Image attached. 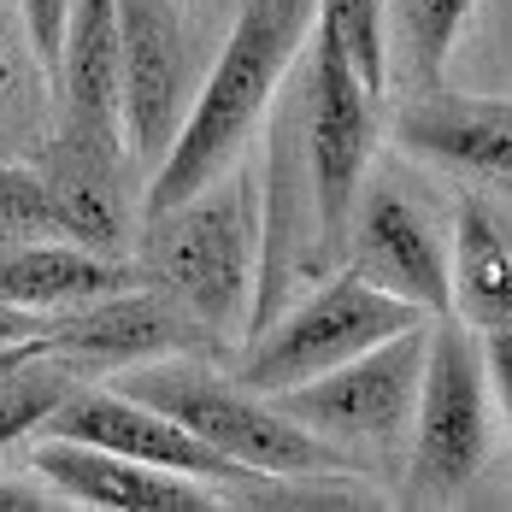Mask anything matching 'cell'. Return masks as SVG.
Returning <instances> with one entry per match:
<instances>
[{
  "instance_id": "6da1fadb",
  "label": "cell",
  "mask_w": 512,
  "mask_h": 512,
  "mask_svg": "<svg viewBox=\"0 0 512 512\" xmlns=\"http://www.w3.org/2000/svg\"><path fill=\"white\" fill-rule=\"evenodd\" d=\"M312 18H318V0H236V24L218 59L206 65L201 89L183 112V130L148 171L142 218L201 195L206 183H218L248 154L265 112L283 101V77L301 65Z\"/></svg>"
},
{
  "instance_id": "7a4b0ae2",
  "label": "cell",
  "mask_w": 512,
  "mask_h": 512,
  "mask_svg": "<svg viewBox=\"0 0 512 512\" xmlns=\"http://www.w3.org/2000/svg\"><path fill=\"white\" fill-rule=\"evenodd\" d=\"M142 277L195 312L212 342H242L259 289V195L254 171H224L201 195L148 212Z\"/></svg>"
},
{
  "instance_id": "3957f363",
  "label": "cell",
  "mask_w": 512,
  "mask_h": 512,
  "mask_svg": "<svg viewBox=\"0 0 512 512\" xmlns=\"http://www.w3.org/2000/svg\"><path fill=\"white\" fill-rule=\"evenodd\" d=\"M118 389L159 407L165 418H177L183 430H195L206 448H218L224 460L248 465L271 483H324V477H365V465L312 436L307 424H295L271 395L248 389L242 377H224L201 365L195 354L148 359V365H124Z\"/></svg>"
},
{
  "instance_id": "277c9868",
  "label": "cell",
  "mask_w": 512,
  "mask_h": 512,
  "mask_svg": "<svg viewBox=\"0 0 512 512\" xmlns=\"http://www.w3.org/2000/svg\"><path fill=\"white\" fill-rule=\"evenodd\" d=\"M289 112H295V136H301V159H307V183H312L318 259L330 265L348 248V224H354L359 189H365V171H371L377 95L354 77L348 53L330 36L324 18H312V48H301Z\"/></svg>"
},
{
  "instance_id": "5b68a950",
  "label": "cell",
  "mask_w": 512,
  "mask_h": 512,
  "mask_svg": "<svg viewBox=\"0 0 512 512\" xmlns=\"http://www.w3.org/2000/svg\"><path fill=\"white\" fill-rule=\"evenodd\" d=\"M483 460H489L483 342L471 336V324L442 312L430 324V348H424V383H418V412H412L401 501L407 507H448L477 483Z\"/></svg>"
},
{
  "instance_id": "8992f818",
  "label": "cell",
  "mask_w": 512,
  "mask_h": 512,
  "mask_svg": "<svg viewBox=\"0 0 512 512\" xmlns=\"http://www.w3.org/2000/svg\"><path fill=\"white\" fill-rule=\"evenodd\" d=\"M412 324H430V312L365 283L359 271H336V277H318V289L307 301H295L283 318L259 324L248 336V354H242L236 377L259 395H283V389L348 365L354 354L401 336Z\"/></svg>"
},
{
  "instance_id": "52a82bcc",
  "label": "cell",
  "mask_w": 512,
  "mask_h": 512,
  "mask_svg": "<svg viewBox=\"0 0 512 512\" xmlns=\"http://www.w3.org/2000/svg\"><path fill=\"white\" fill-rule=\"evenodd\" d=\"M424 348H430V324H412L401 336L354 354L348 365H336L324 377H307V383H295V389H283L271 401L289 412L295 424H307L312 436L348 448L359 465L395 460L412 442Z\"/></svg>"
},
{
  "instance_id": "ba28073f",
  "label": "cell",
  "mask_w": 512,
  "mask_h": 512,
  "mask_svg": "<svg viewBox=\"0 0 512 512\" xmlns=\"http://www.w3.org/2000/svg\"><path fill=\"white\" fill-rule=\"evenodd\" d=\"M118 65H124V142L136 165L154 171L206 77L183 0H118Z\"/></svg>"
},
{
  "instance_id": "9c48e42d",
  "label": "cell",
  "mask_w": 512,
  "mask_h": 512,
  "mask_svg": "<svg viewBox=\"0 0 512 512\" xmlns=\"http://www.w3.org/2000/svg\"><path fill=\"white\" fill-rule=\"evenodd\" d=\"M42 348L71 359L89 377V371H124V365H148V359H171V354H201V348H218V342L206 336V324L183 301H171L165 289H154L142 277L136 289H118L95 307L53 318L42 330Z\"/></svg>"
},
{
  "instance_id": "30bf717a",
  "label": "cell",
  "mask_w": 512,
  "mask_h": 512,
  "mask_svg": "<svg viewBox=\"0 0 512 512\" xmlns=\"http://www.w3.org/2000/svg\"><path fill=\"white\" fill-rule=\"evenodd\" d=\"M42 430L48 436H71V442H95V448L130 454V460H148L159 471L201 477L212 489H259V483H271V477H259L248 465L224 460L218 448H206L195 430H183L177 418H165L159 407L124 395V389H77V395L59 401V412Z\"/></svg>"
},
{
  "instance_id": "8fae6325",
  "label": "cell",
  "mask_w": 512,
  "mask_h": 512,
  "mask_svg": "<svg viewBox=\"0 0 512 512\" xmlns=\"http://www.w3.org/2000/svg\"><path fill=\"white\" fill-rule=\"evenodd\" d=\"M342 259H348V271H359L365 283L401 295V301H412V307L430 312V318L454 312V289H448V236H442V224L412 201V195H401L395 183L359 189Z\"/></svg>"
},
{
  "instance_id": "7c38bea8",
  "label": "cell",
  "mask_w": 512,
  "mask_h": 512,
  "mask_svg": "<svg viewBox=\"0 0 512 512\" xmlns=\"http://www.w3.org/2000/svg\"><path fill=\"white\" fill-rule=\"evenodd\" d=\"M30 471L48 483L65 507H101V512H218L230 507L224 489L183 471H159L148 460L112 454L95 442L48 436L30 448Z\"/></svg>"
},
{
  "instance_id": "4fadbf2b",
  "label": "cell",
  "mask_w": 512,
  "mask_h": 512,
  "mask_svg": "<svg viewBox=\"0 0 512 512\" xmlns=\"http://www.w3.org/2000/svg\"><path fill=\"white\" fill-rule=\"evenodd\" d=\"M395 142L412 159L460 177L465 189L512 201V101L412 89V101L395 112Z\"/></svg>"
},
{
  "instance_id": "5bb4252c",
  "label": "cell",
  "mask_w": 512,
  "mask_h": 512,
  "mask_svg": "<svg viewBox=\"0 0 512 512\" xmlns=\"http://www.w3.org/2000/svg\"><path fill=\"white\" fill-rule=\"evenodd\" d=\"M48 183L53 218L65 242H83L95 254H124L136 236V206H130V159L124 142H101V136H77L59 130L48 142V159L36 165Z\"/></svg>"
},
{
  "instance_id": "9a60e30c",
  "label": "cell",
  "mask_w": 512,
  "mask_h": 512,
  "mask_svg": "<svg viewBox=\"0 0 512 512\" xmlns=\"http://www.w3.org/2000/svg\"><path fill=\"white\" fill-rule=\"evenodd\" d=\"M59 130L124 142V65H118V0H71L65 42L53 59Z\"/></svg>"
},
{
  "instance_id": "2e32d148",
  "label": "cell",
  "mask_w": 512,
  "mask_h": 512,
  "mask_svg": "<svg viewBox=\"0 0 512 512\" xmlns=\"http://www.w3.org/2000/svg\"><path fill=\"white\" fill-rule=\"evenodd\" d=\"M142 265L124 254H95L83 242H30L0 254V301L30 318H65L77 307H95L118 289H136Z\"/></svg>"
},
{
  "instance_id": "e0dca14e",
  "label": "cell",
  "mask_w": 512,
  "mask_h": 512,
  "mask_svg": "<svg viewBox=\"0 0 512 512\" xmlns=\"http://www.w3.org/2000/svg\"><path fill=\"white\" fill-rule=\"evenodd\" d=\"M448 289H454L460 324H471V330L512 324V218L483 189H465L454 206Z\"/></svg>"
},
{
  "instance_id": "ac0fdd59",
  "label": "cell",
  "mask_w": 512,
  "mask_h": 512,
  "mask_svg": "<svg viewBox=\"0 0 512 512\" xmlns=\"http://www.w3.org/2000/svg\"><path fill=\"white\" fill-rule=\"evenodd\" d=\"M83 389V371L71 359L42 348V336L30 342H6L0 348V448H12L18 436L42 430L65 395Z\"/></svg>"
},
{
  "instance_id": "d6986e66",
  "label": "cell",
  "mask_w": 512,
  "mask_h": 512,
  "mask_svg": "<svg viewBox=\"0 0 512 512\" xmlns=\"http://www.w3.org/2000/svg\"><path fill=\"white\" fill-rule=\"evenodd\" d=\"M383 6H389V65H401L412 89H436L477 0H383Z\"/></svg>"
},
{
  "instance_id": "ffe728a7",
  "label": "cell",
  "mask_w": 512,
  "mask_h": 512,
  "mask_svg": "<svg viewBox=\"0 0 512 512\" xmlns=\"http://www.w3.org/2000/svg\"><path fill=\"white\" fill-rule=\"evenodd\" d=\"M318 18L342 42L359 83L383 95L389 89V6L383 0H318Z\"/></svg>"
},
{
  "instance_id": "44dd1931",
  "label": "cell",
  "mask_w": 512,
  "mask_h": 512,
  "mask_svg": "<svg viewBox=\"0 0 512 512\" xmlns=\"http://www.w3.org/2000/svg\"><path fill=\"white\" fill-rule=\"evenodd\" d=\"M59 218H53L48 183L30 165H0V254L30 248V242H53ZM65 242V236H59Z\"/></svg>"
},
{
  "instance_id": "7402d4cb",
  "label": "cell",
  "mask_w": 512,
  "mask_h": 512,
  "mask_svg": "<svg viewBox=\"0 0 512 512\" xmlns=\"http://www.w3.org/2000/svg\"><path fill=\"white\" fill-rule=\"evenodd\" d=\"M18 18H24V36H30V48L36 59L53 71V59H59V42H65V18H71V0H18Z\"/></svg>"
},
{
  "instance_id": "603a6c76",
  "label": "cell",
  "mask_w": 512,
  "mask_h": 512,
  "mask_svg": "<svg viewBox=\"0 0 512 512\" xmlns=\"http://www.w3.org/2000/svg\"><path fill=\"white\" fill-rule=\"evenodd\" d=\"M483 371H489V395L501 401V418L512 430V324L483 330Z\"/></svg>"
},
{
  "instance_id": "cb8c5ba5",
  "label": "cell",
  "mask_w": 512,
  "mask_h": 512,
  "mask_svg": "<svg viewBox=\"0 0 512 512\" xmlns=\"http://www.w3.org/2000/svg\"><path fill=\"white\" fill-rule=\"evenodd\" d=\"M48 507H65V501L53 495L42 477H36V483H24V477H0V512H48Z\"/></svg>"
},
{
  "instance_id": "d4e9b609",
  "label": "cell",
  "mask_w": 512,
  "mask_h": 512,
  "mask_svg": "<svg viewBox=\"0 0 512 512\" xmlns=\"http://www.w3.org/2000/svg\"><path fill=\"white\" fill-rule=\"evenodd\" d=\"M42 330H48V318H30V312H18V307L0 301V348H6V342H30V336H42Z\"/></svg>"
},
{
  "instance_id": "484cf974",
  "label": "cell",
  "mask_w": 512,
  "mask_h": 512,
  "mask_svg": "<svg viewBox=\"0 0 512 512\" xmlns=\"http://www.w3.org/2000/svg\"><path fill=\"white\" fill-rule=\"evenodd\" d=\"M18 71V36H12V0H0V95Z\"/></svg>"
}]
</instances>
